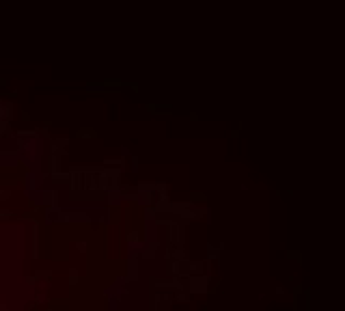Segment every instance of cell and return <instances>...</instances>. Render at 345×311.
<instances>
[{"label": "cell", "mask_w": 345, "mask_h": 311, "mask_svg": "<svg viewBox=\"0 0 345 311\" xmlns=\"http://www.w3.org/2000/svg\"><path fill=\"white\" fill-rule=\"evenodd\" d=\"M287 257L289 259H296L298 264H302V253L300 251H287Z\"/></svg>", "instance_id": "1"}, {"label": "cell", "mask_w": 345, "mask_h": 311, "mask_svg": "<svg viewBox=\"0 0 345 311\" xmlns=\"http://www.w3.org/2000/svg\"><path fill=\"white\" fill-rule=\"evenodd\" d=\"M304 290H306V287H304V285H302V283H298V285H296V287H294V298H298V296H300V294H302Z\"/></svg>", "instance_id": "2"}]
</instances>
